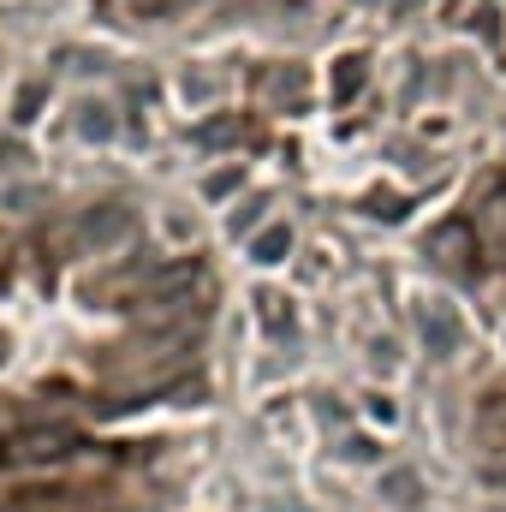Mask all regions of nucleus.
<instances>
[{"label": "nucleus", "instance_id": "1", "mask_svg": "<svg viewBox=\"0 0 506 512\" xmlns=\"http://www.w3.org/2000/svg\"><path fill=\"white\" fill-rule=\"evenodd\" d=\"M66 447H78L72 429H30V435H18V459H60Z\"/></svg>", "mask_w": 506, "mask_h": 512}, {"label": "nucleus", "instance_id": "2", "mask_svg": "<svg viewBox=\"0 0 506 512\" xmlns=\"http://www.w3.org/2000/svg\"><path fill=\"white\" fill-rule=\"evenodd\" d=\"M387 501H399V507H417L423 495H417V477H393V495Z\"/></svg>", "mask_w": 506, "mask_h": 512}]
</instances>
